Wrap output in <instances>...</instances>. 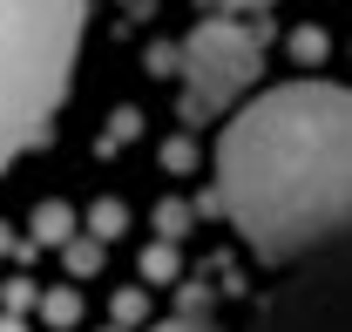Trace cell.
I'll return each mask as SVG.
<instances>
[{
  "mask_svg": "<svg viewBox=\"0 0 352 332\" xmlns=\"http://www.w3.org/2000/svg\"><path fill=\"white\" fill-rule=\"evenodd\" d=\"M0 312H41V285L34 278H7L0 285Z\"/></svg>",
  "mask_w": 352,
  "mask_h": 332,
  "instance_id": "14",
  "label": "cell"
},
{
  "mask_svg": "<svg viewBox=\"0 0 352 332\" xmlns=\"http://www.w3.org/2000/svg\"><path fill=\"white\" fill-rule=\"evenodd\" d=\"M142 319H149V291H142V285H122L116 298H109V326L129 332V326H142Z\"/></svg>",
  "mask_w": 352,
  "mask_h": 332,
  "instance_id": "10",
  "label": "cell"
},
{
  "mask_svg": "<svg viewBox=\"0 0 352 332\" xmlns=\"http://www.w3.org/2000/svg\"><path fill=\"white\" fill-rule=\"evenodd\" d=\"M210 298H217L210 278H183V285H176V312H183V319H210Z\"/></svg>",
  "mask_w": 352,
  "mask_h": 332,
  "instance_id": "13",
  "label": "cell"
},
{
  "mask_svg": "<svg viewBox=\"0 0 352 332\" xmlns=\"http://www.w3.org/2000/svg\"><path fill=\"white\" fill-rule=\"evenodd\" d=\"M122 231H129V210L116 204V197H95V204H88V238L109 245V238H122Z\"/></svg>",
  "mask_w": 352,
  "mask_h": 332,
  "instance_id": "9",
  "label": "cell"
},
{
  "mask_svg": "<svg viewBox=\"0 0 352 332\" xmlns=\"http://www.w3.org/2000/svg\"><path fill=\"white\" fill-rule=\"evenodd\" d=\"M129 7H135V0H129Z\"/></svg>",
  "mask_w": 352,
  "mask_h": 332,
  "instance_id": "22",
  "label": "cell"
},
{
  "mask_svg": "<svg viewBox=\"0 0 352 332\" xmlns=\"http://www.w3.org/2000/svg\"><path fill=\"white\" fill-rule=\"evenodd\" d=\"M244 332H352V245L285 271V285L258 298Z\"/></svg>",
  "mask_w": 352,
  "mask_h": 332,
  "instance_id": "4",
  "label": "cell"
},
{
  "mask_svg": "<svg viewBox=\"0 0 352 332\" xmlns=\"http://www.w3.org/2000/svg\"><path fill=\"white\" fill-rule=\"evenodd\" d=\"M149 332H217V319H183V312H170L163 326H149Z\"/></svg>",
  "mask_w": 352,
  "mask_h": 332,
  "instance_id": "17",
  "label": "cell"
},
{
  "mask_svg": "<svg viewBox=\"0 0 352 332\" xmlns=\"http://www.w3.org/2000/svg\"><path fill=\"white\" fill-rule=\"evenodd\" d=\"M325 28H298V34H292V61H298V68H318V61H325Z\"/></svg>",
  "mask_w": 352,
  "mask_h": 332,
  "instance_id": "15",
  "label": "cell"
},
{
  "mask_svg": "<svg viewBox=\"0 0 352 332\" xmlns=\"http://www.w3.org/2000/svg\"><path fill=\"white\" fill-rule=\"evenodd\" d=\"M0 332H28V319L21 312H0Z\"/></svg>",
  "mask_w": 352,
  "mask_h": 332,
  "instance_id": "20",
  "label": "cell"
},
{
  "mask_svg": "<svg viewBox=\"0 0 352 332\" xmlns=\"http://www.w3.org/2000/svg\"><path fill=\"white\" fill-rule=\"evenodd\" d=\"M28 231H34V245H47V251H68L75 238H82V217L61 204V197H41V204H34V217H28Z\"/></svg>",
  "mask_w": 352,
  "mask_h": 332,
  "instance_id": "5",
  "label": "cell"
},
{
  "mask_svg": "<svg viewBox=\"0 0 352 332\" xmlns=\"http://www.w3.org/2000/svg\"><path fill=\"white\" fill-rule=\"evenodd\" d=\"M217 217L278 271L352 245V88L285 82L244 102L217 136Z\"/></svg>",
  "mask_w": 352,
  "mask_h": 332,
  "instance_id": "1",
  "label": "cell"
},
{
  "mask_svg": "<svg viewBox=\"0 0 352 332\" xmlns=\"http://www.w3.org/2000/svg\"><path fill=\"white\" fill-rule=\"evenodd\" d=\"M204 7H217V14H251V7H271V0H204Z\"/></svg>",
  "mask_w": 352,
  "mask_h": 332,
  "instance_id": "18",
  "label": "cell"
},
{
  "mask_svg": "<svg viewBox=\"0 0 352 332\" xmlns=\"http://www.w3.org/2000/svg\"><path fill=\"white\" fill-rule=\"evenodd\" d=\"M135 136H142V109H116V116H109V136H102V156L129 149Z\"/></svg>",
  "mask_w": 352,
  "mask_h": 332,
  "instance_id": "12",
  "label": "cell"
},
{
  "mask_svg": "<svg viewBox=\"0 0 352 332\" xmlns=\"http://www.w3.org/2000/svg\"><path fill=\"white\" fill-rule=\"evenodd\" d=\"M102 258H109V245H102V238H75V245L61 251V264H68V278H95V271H102Z\"/></svg>",
  "mask_w": 352,
  "mask_h": 332,
  "instance_id": "8",
  "label": "cell"
},
{
  "mask_svg": "<svg viewBox=\"0 0 352 332\" xmlns=\"http://www.w3.org/2000/svg\"><path fill=\"white\" fill-rule=\"evenodd\" d=\"M0 258H21V245H14V224L0 217Z\"/></svg>",
  "mask_w": 352,
  "mask_h": 332,
  "instance_id": "19",
  "label": "cell"
},
{
  "mask_svg": "<svg viewBox=\"0 0 352 332\" xmlns=\"http://www.w3.org/2000/svg\"><path fill=\"white\" fill-rule=\"evenodd\" d=\"M88 0H0V169L54 136L75 88Z\"/></svg>",
  "mask_w": 352,
  "mask_h": 332,
  "instance_id": "2",
  "label": "cell"
},
{
  "mask_svg": "<svg viewBox=\"0 0 352 332\" xmlns=\"http://www.w3.org/2000/svg\"><path fill=\"white\" fill-rule=\"evenodd\" d=\"M264 68V28L258 21H197L183 41V123H210L230 102H244Z\"/></svg>",
  "mask_w": 352,
  "mask_h": 332,
  "instance_id": "3",
  "label": "cell"
},
{
  "mask_svg": "<svg viewBox=\"0 0 352 332\" xmlns=\"http://www.w3.org/2000/svg\"><path fill=\"white\" fill-rule=\"evenodd\" d=\"M163 163H170L176 176H183V169H197V136H170V143H163Z\"/></svg>",
  "mask_w": 352,
  "mask_h": 332,
  "instance_id": "16",
  "label": "cell"
},
{
  "mask_svg": "<svg viewBox=\"0 0 352 332\" xmlns=\"http://www.w3.org/2000/svg\"><path fill=\"white\" fill-rule=\"evenodd\" d=\"M102 332H122V326H102Z\"/></svg>",
  "mask_w": 352,
  "mask_h": 332,
  "instance_id": "21",
  "label": "cell"
},
{
  "mask_svg": "<svg viewBox=\"0 0 352 332\" xmlns=\"http://www.w3.org/2000/svg\"><path fill=\"white\" fill-rule=\"evenodd\" d=\"M190 224H197V204H156V238H163V245H183V238H190Z\"/></svg>",
  "mask_w": 352,
  "mask_h": 332,
  "instance_id": "11",
  "label": "cell"
},
{
  "mask_svg": "<svg viewBox=\"0 0 352 332\" xmlns=\"http://www.w3.org/2000/svg\"><path fill=\"white\" fill-rule=\"evenodd\" d=\"M142 278H149V285H176V278H183V251L163 245V238L142 245Z\"/></svg>",
  "mask_w": 352,
  "mask_h": 332,
  "instance_id": "7",
  "label": "cell"
},
{
  "mask_svg": "<svg viewBox=\"0 0 352 332\" xmlns=\"http://www.w3.org/2000/svg\"><path fill=\"white\" fill-rule=\"evenodd\" d=\"M41 326H54V332L82 326V291L75 285H47L41 291Z\"/></svg>",
  "mask_w": 352,
  "mask_h": 332,
  "instance_id": "6",
  "label": "cell"
}]
</instances>
